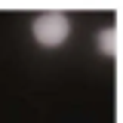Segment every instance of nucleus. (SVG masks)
I'll return each instance as SVG.
<instances>
[{
	"instance_id": "f257e3e1",
	"label": "nucleus",
	"mask_w": 123,
	"mask_h": 123,
	"mask_svg": "<svg viewBox=\"0 0 123 123\" xmlns=\"http://www.w3.org/2000/svg\"><path fill=\"white\" fill-rule=\"evenodd\" d=\"M68 31H71V22H68L65 12H43L34 18V40L40 46H46V49L62 46Z\"/></svg>"
},
{
	"instance_id": "f03ea898",
	"label": "nucleus",
	"mask_w": 123,
	"mask_h": 123,
	"mask_svg": "<svg viewBox=\"0 0 123 123\" xmlns=\"http://www.w3.org/2000/svg\"><path fill=\"white\" fill-rule=\"evenodd\" d=\"M98 49L105 55H111V59H117L120 55V31L117 28H105L98 34Z\"/></svg>"
}]
</instances>
